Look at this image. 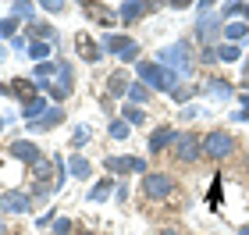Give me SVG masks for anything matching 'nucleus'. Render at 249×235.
<instances>
[{
    "label": "nucleus",
    "instance_id": "obj_13",
    "mask_svg": "<svg viewBox=\"0 0 249 235\" xmlns=\"http://www.w3.org/2000/svg\"><path fill=\"white\" fill-rule=\"evenodd\" d=\"M61 121H64V107H50L43 118L29 121V132H50L53 125H61Z\"/></svg>",
    "mask_w": 249,
    "mask_h": 235
},
{
    "label": "nucleus",
    "instance_id": "obj_19",
    "mask_svg": "<svg viewBox=\"0 0 249 235\" xmlns=\"http://www.w3.org/2000/svg\"><path fill=\"white\" fill-rule=\"evenodd\" d=\"M89 171H93V164H89L82 153H75V157H71V175H75V178H89Z\"/></svg>",
    "mask_w": 249,
    "mask_h": 235
},
{
    "label": "nucleus",
    "instance_id": "obj_41",
    "mask_svg": "<svg viewBox=\"0 0 249 235\" xmlns=\"http://www.w3.org/2000/svg\"><path fill=\"white\" fill-rule=\"evenodd\" d=\"M0 128H4V118H0Z\"/></svg>",
    "mask_w": 249,
    "mask_h": 235
},
{
    "label": "nucleus",
    "instance_id": "obj_14",
    "mask_svg": "<svg viewBox=\"0 0 249 235\" xmlns=\"http://www.w3.org/2000/svg\"><path fill=\"white\" fill-rule=\"evenodd\" d=\"M203 93H210V96H217V100L235 96V93H231V86L224 82V78H207V82H203Z\"/></svg>",
    "mask_w": 249,
    "mask_h": 235
},
{
    "label": "nucleus",
    "instance_id": "obj_12",
    "mask_svg": "<svg viewBox=\"0 0 249 235\" xmlns=\"http://www.w3.org/2000/svg\"><path fill=\"white\" fill-rule=\"evenodd\" d=\"M157 4H142V0H124V4H118V18L124 21H135V18H142V15H150Z\"/></svg>",
    "mask_w": 249,
    "mask_h": 235
},
{
    "label": "nucleus",
    "instance_id": "obj_30",
    "mask_svg": "<svg viewBox=\"0 0 249 235\" xmlns=\"http://www.w3.org/2000/svg\"><path fill=\"white\" fill-rule=\"evenodd\" d=\"M86 139H89V132H86V128H75V136H71V143H75V146H82Z\"/></svg>",
    "mask_w": 249,
    "mask_h": 235
},
{
    "label": "nucleus",
    "instance_id": "obj_6",
    "mask_svg": "<svg viewBox=\"0 0 249 235\" xmlns=\"http://www.w3.org/2000/svg\"><path fill=\"white\" fill-rule=\"evenodd\" d=\"M0 210L4 214H29L32 210V196L25 189H7L4 196H0Z\"/></svg>",
    "mask_w": 249,
    "mask_h": 235
},
{
    "label": "nucleus",
    "instance_id": "obj_2",
    "mask_svg": "<svg viewBox=\"0 0 249 235\" xmlns=\"http://www.w3.org/2000/svg\"><path fill=\"white\" fill-rule=\"evenodd\" d=\"M139 193H142V199H167L175 193V178L167 171H150V175H142Z\"/></svg>",
    "mask_w": 249,
    "mask_h": 235
},
{
    "label": "nucleus",
    "instance_id": "obj_1",
    "mask_svg": "<svg viewBox=\"0 0 249 235\" xmlns=\"http://www.w3.org/2000/svg\"><path fill=\"white\" fill-rule=\"evenodd\" d=\"M139 82L150 86V89L175 93L178 89V72H167L164 64H153V61H139Z\"/></svg>",
    "mask_w": 249,
    "mask_h": 235
},
{
    "label": "nucleus",
    "instance_id": "obj_26",
    "mask_svg": "<svg viewBox=\"0 0 249 235\" xmlns=\"http://www.w3.org/2000/svg\"><path fill=\"white\" fill-rule=\"evenodd\" d=\"M242 11H246V4H224V7L217 11V15H221V18H239Z\"/></svg>",
    "mask_w": 249,
    "mask_h": 235
},
{
    "label": "nucleus",
    "instance_id": "obj_4",
    "mask_svg": "<svg viewBox=\"0 0 249 235\" xmlns=\"http://www.w3.org/2000/svg\"><path fill=\"white\" fill-rule=\"evenodd\" d=\"M160 64H164L167 72L178 68V75H192V50H189V43L164 47V50H160Z\"/></svg>",
    "mask_w": 249,
    "mask_h": 235
},
{
    "label": "nucleus",
    "instance_id": "obj_24",
    "mask_svg": "<svg viewBox=\"0 0 249 235\" xmlns=\"http://www.w3.org/2000/svg\"><path fill=\"white\" fill-rule=\"evenodd\" d=\"M239 54H242L239 43H224V47L217 50V57H221V61H239Z\"/></svg>",
    "mask_w": 249,
    "mask_h": 235
},
{
    "label": "nucleus",
    "instance_id": "obj_9",
    "mask_svg": "<svg viewBox=\"0 0 249 235\" xmlns=\"http://www.w3.org/2000/svg\"><path fill=\"white\" fill-rule=\"evenodd\" d=\"M221 21H224V18L217 15V11H213V15H203V18H199V25H196V36H199L203 43H213L217 36H224Z\"/></svg>",
    "mask_w": 249,
    "mask_h": 235
},
{
    "label": "nucleus",
    "instance_id": "obj_33",
    "mask_svg": "<svg viewBox=\"0 0 249 235\" xmlns=\"http://www.w3.org/2000/svg\"><path fill=\"white\" fill-rule=\"evenodd\" d=\"M235 121H249V107H242L239 114H235Z\"/></svg>",
    "mask_w": 249,
    "mask_h": 235
},
{
    "label": "nucleus",
    "instance_id": "obj_38",
    "mask_svg": "<svg viewBox=\"0 0 249 235\" xmlns=\"http://www.w3.org/2000/svg\"><path fill=\"white\" fill-rule=\"evenodd\" d=\"M242 18H246V21H249V4H246V11H242Z\"/></svg>",
    "mask_w": 249,
    "mask_h": 235
},
{
    "label": "nucleus",
    "instance_id": "obj_27",
    "mask_svg": "<svg viewBox=\"0 0 249 235\" xmlns=\"http://www.w3.org/2000/svg\"><path fill=\"white\" fill-rule=\"evenodd\" d=\"M29 54H32V57H36V61L43 64V57L50 54V47H47V43H32V47H29Z\"/></svg>",
    "mask_w": 249,
    "mask_h": 235
},
{
    "label": "nucleus",
    "instance_id": "obj_40",
    "mask_svg": "<svg viewBox=\"0 0 249 235\" xmlns=\"http://www.w3.org/2000/svg\"><path fill=\"white\" fill-rule=\"evenodd\" d=\"M246 167H249V153H246Z\"/></svg>",
    "mask_w": 249,
    "mask_h": 235
},
{
    "label": "nucleus",
    "instance_id": "obj_16",
    "mask_svg": "<svg viewBox=\"0 0 249 235\" xmlns=\"http://www.w3.org/2000/svg\"><path fill=\"white\" fill-rule=\"evenodd\" d=\"M128 86H132V82H128V78H124V72H121V68H118L114 75H110V82H107L110 96H128Z\"/></svg>",
    "mask_w": 249,
    "mask_h": 235
},
{
    "label": "nucleus",
    "instance_id": "obj_5",
    "mask_svg": "<svg viewBox=\"0 0 249 235\" xmlns=\"http://www.w3.org/2000/svg\"><path fill=\"white\" fill-rule=\"evenodd\" d=\"M171 153H175L182 164H192V161H199V153H203V139L196 136V132H178Z\"/></svg>",
    "mask_w": 249,
    "mask_h": 235
},
{
    "label": "nucleus",
    "instance_id": "obj_7",
    "mask_svg": "<svg viewBox=\"0 0 249 235\" xmlns=\"http://www.w3.org/2000/svg\"><path fill=\"white\" fill-rule=\"evenodd\" d=\"M107 171L110 175H150V171H146V161H142V157H107Z\"/></svg>",
    "mask_w": 249,
    "mask_h": 235
},
{
    "label": "nucleus",
    "instance_id": "obj_8",
    "mask_svg": "<svg viewBox=\"0 0 249 235\" xmlns=\"http://www.w3.org/2000/svg\"><path fill=\"white\" fill-rule=\"evenodd\" d=\"M11 157L21 161V164H29V167H36L43 161V150L36 146V143H29V139H15L11 143Z\"/></svg>",
    "mask_w": 249,
    "mask_h": 235
},
{
    "label": "nucleus",
    "instance_id": "obj_17",
    "mask_svg": "<svg viewBox=\"0 0 249 235\" xmlns=\"http://www.w3.org/2000/svg\"><path fill=\"white\" fill-rule=\"evenodd\" d=\"M75 47H78V54H82L86 61H96L100 54H104V50H100V47H96V43L89 39V36H78V39H75Z\"/></svg>",
    "mask_w": 249,
    "mask_h": 235
},
{
    "label": "nucleus",
    "instance_id": "obj_36",
    "mask_svg": "<svg viewBox=\"0 0 249 235\" xmlns=\"http://www.w3.org/2000/svg\"><path fill=\"white\" fill-rule=\"evenodd\" d=\"M242 82H246V86H249V64H246V72H242Z\"/></svg>",
    "mask_w": 249,
    "mask_h": 235
},
{
    "label": "nucleus",
    "instance_id": "obj_21",
    "mask_svg": "<svg viewBox=\"0 0 249 235\" xmlns=\"http://www.w3.org/2000/svg\"><path fill=\"white\" fill-rule=\"evenodd\" d=\"M246 32H249V25L246 21H231V25H224V39H246Z\"/></svg>",
    "mask_w": 249,
    "mask_h": 235
},
{
    "label": "nucleus",
    "instance_id": "obj_3",
    "mask_svg": "<svg viewBox=\"0 0 249 235\" xmlns=\"http://www.w3.org/2000/svg\"><path fill=\"white\" fill-rule=\"evenodd\" d=\"M235 150V136L224 128H210L207 136H203V153L213 157V161H224V157H231Z\"/></svg>",
    "mask_w": 249,
    "mask_h": 235
},
{
    "label": "nucleus",
    "instance_id": "obj_31",
    "mask_svg": "<svg viewBox=\"0 0 249 235\" xmlns=\"http://www.w3.org/2000/svg\"><path fill=\"white\" fill-rule=\"evenodd\" d=\"M15 15L18 18H32V7L29 4H15Z\"/></svg>",
    "mask_w": 249,
    "mask_h": 235
},
{
    "label": "nucleus",
    "instance_id": "obj_20",
    "mask_svg": "<svg viewBox=\"0 0 249 235\" xmlns=\"http://www.w3.org/2000/svg\"><path fill=\"white\" fill-rule=\"evenodd\" d=\"M43 114H47V100H29V104H25V118L29 121H36V118H43Z\"/></svg>",
    "mask_w": 249,
    "mask_h": 235
},
{
    "label": "nucleus",
    "instance_id": "obj_37",
    "mask_svg": "<svg viewBox=\"0 0 249 235\" xmlns=\"http://www.w3.org/2000/svg\"><path fill=\"white\" fill-rule=\"evenodd\" d=\"M239 235H249V225H242V228H239Z\"/></svg>",
    "mask_w": 249,
    "mask_h": 235
},
{
    "label": "nucleus",
    "instance_id": "obj_22",
    "mask_svg": "<svg viewBox=\"0 0 249 235\" xmlns=\"http://www.w3.org/2000/svg\"><path fill=\"white\" fill-rule=\"evenodd\" d=\"M110 185H114V178H104L100 185L89 189V199H107V196H110Z\"/></svg>",
    "mask_w": 249,
    "mask_h": 235
},
{
    "label": "nucleus",
    "instance_id": "obj_32",
    "mask_svg": "<svg viewBox=\"0 0 249 235\" xmlns=\"http://www.w3.org/2000/svg\"><path fill=\"white\" fill-rule=\"evenodd\" d=\"M43 11H50V15H61L64 4H53V0H47V4H43Z\"/></svg>",
    "mask_w": 249,
    "mask_h": 235
},
{
    "label": "nucleus",
    "instance_id": "obj_29",
    "mask_svg": "<svg viewBox=\"0 0 249 235\" xmlns=\"http://www.w3.org/2000/svg\"><path fill=\"white\" fill-rule=\"evenodd\" d=\"M135 57H139V43H132V47L121 54V61H135Z\"/></svg>",
    "mask_w": 249,
    "mask_h": 235
},
{
    "label": "nucleus",
    "instance_id": "obj_23",
    "mask_svg": "<svg viewBox=\"0 0 249 235\" xmlns=\"http://www.w3.org/2000/svg\"><path fill=\"white\" fill-rule=\"evenodd\" d=\"M110 139H128V121L124 118H118V121H110Z\"/></svg>",
    "mask_w": 249,
    "mask_h": 235
},
{
    "label": "nucleus",
    "instance_id": "obj_15",
    "mask_svg": "<svg viewBox=\"0 0 249 235\" xmlns=\"http://www.w3.org/2000/svg\"><path fill=\"white\" fill-rule=\"evenodd\" d=\"M132 43H135L132 36H124V32H118V36H107V43H104V50H110V54H118V57H121V54L128 50Z\"/></svg>",
    "mask_w": 249,
    "mask_h": 235
},
{
    "label": "nucleus",
    "instance_id": "obj_28",
    "mask_svg": "<svg viewBox=\"0 0 249 235\" xmlns=\"http://www.w3.org/2000/svg\"><path fill=\"white\" fill-rule=\"evenodd\" d=\"M53 235H71V221H68V217H57V221H53Z\"/></svg>",
    "mask_w": 249,
    "mask_h": 235
},
{
    "label": "nucleus",
    "instance_id": "obj_25",
    "mask_svg": "<svg viewBox=\"0 0 249 235\" xmlns=\"http://www.w3.org/2000/svg\"><path fill=\"white\" fill-rule=\"evenodd\" d=\"M124 121H128V125H142V121H146V110H142V107H124Z\"/></svg>",
    "mask_w": 249,
    "mask_h": 235
},
{
    "label": "nucleus",
    "instance_id": "obj_11",
    "mask_svg": "<svg viewBox=\"0 0 249 235\" xmlns=\"http://www.w3.org/2000/svg\"><path fill=\"white\" fill-rule=\"evenodd\" d=\"M175 125H160V128H153V136H150V153H164L167 146H175Z\"/></svg>",
    "mask_w": 249,
    "mask_h": 235
},
{
    "label": "nucleus",
    "instance_id": "obj_18",
    "mask_svg": "<svg viewBox=\"0 0 249 235\" xmlns=\"http://www.w3.org/2000/svg\"><path fill=\"white\" fill-rule=\"evenodd\" d=\"M128 100H132V107H135V104H146V100H150V86L132 82V86H128Z\"/></svg>",
    "mask_w": 249,
    "mask_h": 235
},
{
    "label": "nucleus",
    "instance_id": "obj_35",
    "mask_svg": "<svg viewBox=\"0 0 249 235\" xmlns=\"http://www.w3.org/2000/svg\"><path fill=\"white\" fill-rule=\"evenodd\" d=\"M160 235H182V232H178V228H164Z\"/></svg>",
    "mask_w": 249,
    "mask_h": 235
},
{
    "label": "nucleus",
    "instance_id": "obj_10",
    "mask_svg": "<svg viewBox=\"0 0 249 235\" xmlns=\"http://www.w3.org/2000/svg\"><path fill=\"white\" fill-rule=\"evenodd\" d=\"M0 93L4 96H18V100H36V82H32V78H15V82H0Z\"/></svg>",
    "mask_w": 249,
    "mask_h": 235
},
{
    "label": "nucleus",
    "instance_id": "obj_39",
    "mask_svg": "<svg viewBox=\"0 0 249 235\" xmlns=\"http://www.w3.org/2000/svg\"><path fill=\"white\" fill-rule=\"evenodd\" d=\"M0 235H7V228H4V221H0Z\"/></svg>",
    "mask_w": 249,
    "mask_h": 235
},
{
    "label": "nucleus",
    "instance_id": "obj_34",
    "mask_svg": "<svg viewBox=\"0 0 249 235\" xmlns=\"http://www.w3.org/2000/svg\"><path fill=\"white\" fill-rule=\"evenodd\" d=\"M239 100H242V107H249V89H246V93H242Z\"/></svg>",
    "mask_w": 249,
    "mask_h": 235
}]
</instances>
